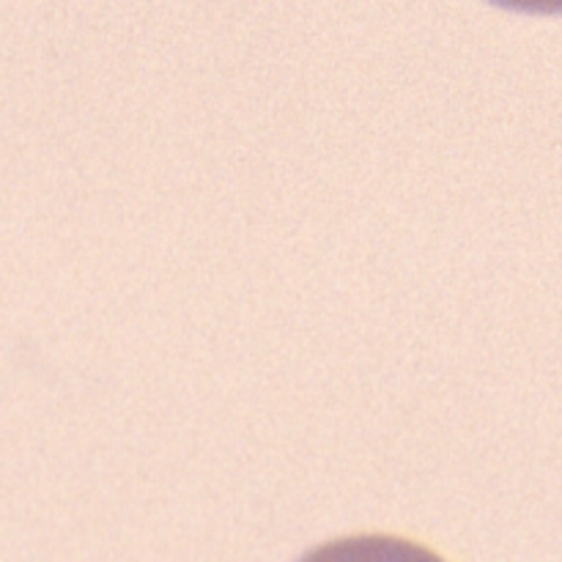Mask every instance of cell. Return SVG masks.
<instances>
[{
    "instance_id": "obj_1",
    "label": "cell",
    "mask_w": 562,
    "mask_h": 562,
    "mask_svg": "<svg viewBox=\"0 0 562 562\" xmlns=\"http://www.w3.org/2000/svg\"><path fill=\"white\" fill-rule=\"evenodd\" d=\"M488 3L521 14H562V0H488Z\"/></svg>"
}]
</instances>
